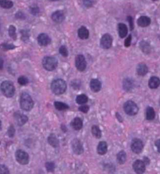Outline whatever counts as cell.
<instances>
[{
    "mask_svg": "<svg viewBox=\"0 0 160 174\" xmlns=\"http://www.w3.org/2000/svg\"><path fill=\"white\" fill-rule=\"evenodd\" d=\"M51 89L55 95H61L63 94L67 89V83L62 79H57L52 82Z\"/></svg>",
    "mask_w": 160,
    "mask_h": 174,
    "instance_id": "cell-1",
    "label": "cell"
},
{
    "mask_svg": "<svg viewBox=\"0 0 160 174\" xmlns=\"http://www.w3.org/2000/svg\"><path fill=\"white\" fill-rule=\"evenodd\" d=\"M34 105L33 101L31 97L27 93H23L20 98V107L25 111H30Z\"/></svg>",
    "mask_w": 160,
    "mask_h": 174,
    "instance_id": "cell-2",
    "label": "cell"
},
{
    "mask_svg": "<svg viewBox=\"0 0 160 174\" xmlns=\"http://www.w3.org/2000/svg\"><path fill=\"white\" fill-rule=\"evenodd\" d=\"M1 90L6 97H12L15 95V88L12 82L4 81L1 85Z\"/></svg>",
    "mask_w": 160,
    "mask_h": 174,
    "instance_id": "cell-3",
    "label": "cell"
},
{
    "mask_svg": "<svg viewBox=\"0 0 160 174\" xmlns=\"http://www.w3.org/2000/svg\"><path fill=\"white\" fill-rule=\"evenodd\" d=\"M43 67L48 71H53L57 67L58 61L54 57H45L42 60Z\"/></svg>",
    "mask_w": 160,
    "mask_h": 174,
    "instance_id": "cell-4",
    "label": "cell"
},
{
    "mask_svg": "<svg viewBox=\"0 0 160 174\" xmlns=\"http://www.w3.org/2000/svg\"><path fill=\"white\" fill-rule=\"evenodd\" d=\"M124 109L125 112L128 115L134 116L138 112V107L137 104H136L133 101H128L125 103L124 106Z\"/></svg>",
    "mask_w": 160,
    "mask_h": 174,
    "instance_id": "cell-5",
    "label": "cell"
},
{
    "mask_svg": "<svg viewBox=\"0 0 160 174\" xmlns=\"http://www.w3.org/2000/svg\"><path fill=\"white\" fill-rule=\"evenodd\" d=\"M16 161L21 165H27L29 161V157L27 153L23 150H19L15 153Z\"/></svg>",
    "mask_w": 160,
    "mask_h": 174,
    "instance_id": "cell-6",
    "label": "cell"
},
{
    "mask_svg": "<svg viewBox=\"0 0 160 174\" xmlns=\"http://www.w3.org/2000/svg\"><path fill=\"white\" fill-rule=\"evenodd\" d=\"M113 38L109 33H106L100 39V46L104 49H109L112 46Z\"/></svg>",
    "mask_w": 160,
    "mask_h": 174,
    "instance_id": "cell-7",
    "label": "cell"
},
{
    "mask_svg": "<svg viewBox=\"0 0 160 174\" xmlns=\"http://www.w3.org/2000/svg\"><path fill=\"white\" fill-rule=\"evenodd\" d=\"M75 66L80 72L84 71L86 68V61L85 57L82 54H79L75 58Z\"/></svg>",
    "mask_w": 160,
    "mask_h": 174,
    "instance_id": "cell-8",
    "label": "cell"
},
{
    "mask_svg": "<svg viewBox=\"0 0 160 174\" xmlns=\"http://www.w3.org/2000/svg\"><path fill=\"white\" fill-rule=\"evenodd\" d=\"M132 150L136 154H140L143 149V144L139 139H134L131 145Z\"/></svg>",
    "mask_w": 160,
    "mask_h": 174,
    "instance_id": "cell-9",
    "label": "cell"
},
{
    "mask_svg": "<svg viewBox=\"0 0 160 174\" xmlns=\"http://www.w3.org/2000/svg\"><path fill=\"white\" fill-rule=\"evenodd\" d=\"M71 146H72L73 151L74 152L75 154H81L83 153V146L81 143V141H80V140H79L78 139H75V140H73Z\"/></svg>",
    "mask_w": 160,
    "mask_h": 174,
    "instance_id": "cell-10",
    "label": "cell"
},
{
    "mask_svg": "<svg viewBox=\"0 0 160 174\" xmlns=\"http://www.w3.org/2000/svg\"><path fill=\"white\" fill-rule=\"evenodd\" d=\"M145 166L143 161L137 160L133 164V169L137 174H142L145 172Z\"/></svg>",
    "mask_w": 160,
    "mask_h": 174,
    "instance_id": "cell-11",
    "label": "cell"
},
{
    "mask_svg": "<svg viewBox=\"0 0 160 174\" xmlns=\"http://www.w3.org/2000/svg\"><path fill=\"white\" fill-rule=\"evenodd\" d=\"M37 41L40 46H46L51 42L50 37L46 33H41L37 37Z\"/></svg>",
    "mask_w": 160,
    "mask_h": 174,
    "instance_id": "cell-12",
    "label": "cell"
},
{
    "mask_svg": "<svg viewBox=\"0 0 160 174\" xmlns=\"http://www.w3.org/2000/svg\"><path fill=\"white\" fill-rule=\"evenodd\" d=\"M14 116H15V119L17 124L19 125V126H23V125L25 124L28 120V118L27 116L19 112L15 113Z\"/></svg>",
    "mask_w": 160,
    "mask_h": 174,
    "instance_id": "cell-13",
    "label": "cell"
},
{
    "mask_svg": "<svg viewBox=\"0 0 160 174\" xmlns=\"http://www.w3.org/2000/svg\"><path fill=\"white\" fill-rule=\"evenodd\" d=\"M52 19H53L55 23H62L65 19V15L63 12L61 11V10H57V11L54 12L53 15H52Z\"/></svg>",
    "mask_w": 160,
    "mask_h": 174,
    "instance_id": "cell-14",
    "label": "cell"
},
{
    "mask_svg": "<svg viewBox=\"0 0 160 174\" xmlns=\"http://www.w3.org/2000/svg\"><path fill=\"white\" fill-rule=\"evenodd\" d=\"M90 86L93 92H99L101 89V82L98 79H92L90 82Z\"/></svg>",
    "mask_w": 160,
    "mask_h": 174,
    "instance_id": "cell-15",
    "label": "cell"
},
{
    "mask_svg": "<svg viewBox=\"0 0 160 174\" xmlns=\"http://www.w3.org/2000/svg\"><path fill=\"white\" fill-rule=\"evenodd\" d=\"M137 23L140 27H147L150 25L151 19H150V18H149L148 16H142L138 19Z\"/></svg>",
    "mask_w": 160,
    "mask_h": 174,
    "instance_id": "cell-16",
    "label": "cell"
},
{
    "mask_svg": "<svg viewBox=\"0 0 160 174\" xmlns=\"http://www.w3.org/2000/svg\"><path fill=\"white\" fill-rule=\"evenodd\" d=\"M160 85V80L158 77L156 76H153L150 78L149 81V86L151 89H157Z\"/></svg>",
    "mask_w": 160,
    "mask_h": 174,
    "instance_id": "cell-17",
    "label": "cell"
},
{
    "mask_svg": "<svg viewBox=\"0 0 160 174\" xmlns=\"http://www.w3.org/2000/svg\"><path fill=\"white\" fill-rule=\"evenodd\" d=\"M137 72L139 76H144L147 74L148 67L147 66V65H145V63H139L137 65Z\"/></svg>",
    "mask_w": 160,
    "mask_h": 174,
    "instance_id": "cell-18",
    "label": "cell"
},
{
    "mask_svg": "<svg viewBox=\"0 0 160 174\" xmlns=\"http://www.w3.org/2000/svg\"><path fill=\"white\" fill-rule=\"evenodd\" d=\"M107 144L105 141H100L97 147V151L98 153L100 155L105 154L107 152Z\"/></svg>",
    "mask_w": 160,
    "mask_h": 174,
    "instance_id": "cell-19",
    "label": "cell"
},
{
    "mask_svg": "<svg viewBox=\"0 0 160 174\" xmlns=\"http://www.w3.org/2000/svg\"><path fill=\"white\" fill-rule=\"evenodd\" d=\"M128 27L124 23H120L118 25V31H119V36L120 37L124 38L128 34Z\"/></svg>",
    "mask_w": 160,
    "mask_h": 174,
    "instance_id": "cell-20",
    "label": "cell"
},
{
    "mask_svg": "<svg viewBox=\"0 0 160 174\" xmlns=\"http://www.w3.org/2000/svg\"><path fill=\"white\" fill-rule=\"evenodd\" d=\"M71 126L75 130L78 131V130L81 129L83 127V122L81 118H78V117L74 118V120H73L71 123Z\"/></svg>",
    "mask_w": 160,
    "mask_h": 174,
    "instance_id": "cell-21",
    "label": "cell"
},
{
    "mask_svg": "<svg viewBox=\"0 0 160 174\" xmlns=\"http://www.w3.org/2000/svg\"><path fill=\"white\" fill-rule=\"evenodd\" d=\"M78 36L82 40H85L89 37V31L85 27H82L78 29Z\"/></svg>",
    "mask_w": 160,
    "mask_h": 174,
    "instance_id": "cell-22",
    "label": "cell"
},
{
    "mask_svg": "<svg viewBox=\"0 0 160 174\" xmlns=\"http://www.w3.org/2000/svg\"><path fill=\"white\" fill-rule=\"evenodd\" d=\"M48 141L53 147L57 148L59 146V141L58 138L54 134H51L48 138Z\"/></svg>",
    "mask_w": 160,
    "mask_h": 174,
    "instance_id": "cell-23",
    "label": "cell"
},
{
    "mask_svg": "<svg viewBox=\"0 0 160 174\" xmlns=\"http://www.w3.org/2000/svg\"><path fill=\"white\" fill-rule=\"evenodd\" d=\"M123 88L126 91H130L133 88V80L130 78H126L123 82Z\"/></svg>",
    "mask_w": 160,
    "mask_h": 174,
    "instance_id": "cell-24",
    "label": "cell"
},
{
    "mask_svg": "<svg viewBox=\"0 0 160 174\" xmlns=\"http://www.w3.org/2000/svg\"><path fill=\"white\" fill-rule=\"evenodd\" d=\"M140 48L141 50L145 54H149L151 52V46L145 41H142L140 43Z\"/></svg>",
    "mask_w": 160,
    "mask_h": 174,
    "instance_id": "cell-25",
    "label": "cell"
},
{
    "mask_svg": "<svg viewBox=\"0 0 160 174\" xmlns=\"http://www.w3.org/2000/svg\"><path fill=\"white\" fill-rule=\"evenodd\" d=\"M155 116V112L154 109L151 107H148L146 110V118L148 120H154Z\"/></svg>",
    "mask_w": 160,
    "mask_h": 174,
    "instance_id": "cell-26",
    "label": "cell"
},
{
    "mask_svg": "<svg viewBox=\"0 0 160 174\" xmlns=\"http://www.w3.org/2000/svg\"><path fill=\"white\" fill-rule=\"evenodd\" d=\"M117 161L120 165L124 164L126 161V154L124 151H120L117 155Z\"/></svg>",
    "mask_w": 160,
    "mask_h": 174,
    "instance_id": "cell-27",
    "label": "cell"
},
{
    "mask_svg": "<svg viewBox=\"0 0 160 174\" xmlns=\"http://www.w3.org/2000/svg\"><path fill=\"white\" fill-rule=\"evenodd\" d=\"M0 6L3 8L10 9L13 6V2L10 0H0Z\"/></svg>",
    "mask_w": 160,
    "mask_h": 174,
    "instance_id": "cell-28",
    "label": "cell"
},
{
    "mask_svg": "<svg viewBox=\"0 0 160 174\" xmlns=\"http://www.w3.org/2000/svg\"><path fill=\"white\" fill-rule=\"evenodd\" d=\"M92 133L96 138L99 139L101 137V135H102L101 131H100L99 127L96 126V125H94V126L92 127Z\"/></svg>",
    "mask_w": 160,
    "mask_h": 174,
    "instance_id": "cell-29",
    "label": "cell"
},
{
    "mask_svg": "<svg viewBox=\"0 0 160 174\" xmlns=\"http://www.w3.org/2000/svg\"><path fill=\"white\" fill-rule=\"evenodd\" d=\"M88 98L84 94H82V95H79L76 98V102H77L78 104H84L88 102Z\"/></svg>",
    "mask_w": 160,
    "mask_h": 174,
    "instance_id": "cell-30",
    "label": "cell"
},
{
    "mask_svg": "<svg viewBox=\"0 0 160 174\" xmlns=\"http://www.w3.org/2000/svg\"><path fill=\"white\" fill-rule=\"evenodd\" d=\"M54 106L58 110H65L69 109V106L66 103H64L60 102H54Z\"/></svg>",
    "mask_w": 160,
    "mask_h": 174,
    "instance_id": "cell-31",
    "label": "cell"
},
{
    "mask_svg": "<svg viewBox=\"0 0 160 174\" xmlns=\"http://www.w3.org/2000/svg\"><path fill=\"white\" fill-rule=\"evenodd\" d=\"M9 36L11 37L14 40H16V27L13 25H10L8 29Z\"/></svg>",
    "mask_w": 160,
    "mask_h": 174,
    "instance_id": "cell-32",
    "label": "cell"
},
{
    "mask_svg": "<svg viewBox=\"0 0 160 174\" xmlns=\"http://www.w3.org/2000/svg\"><path fill=\"white\" fill-rule=\"evenodd\" d=\"M1 48L3 50H11V49H14L15 48V46L13 44H9L7 43H3L2 44L1 46H0Z\"/></svg>",
    "mask_w": 160,
    "mask_h": 174,
    "instance_id": "cell-33",
    "label": "cell"
},
{
    "mask_svg": "<svg viewBox=\"0 0 160 174\" xmlns=\"http://www.w3.org/2000/svg\"><path fill=\"white\" fill-rule=\"evenodd\" d=\"M46 167L48 172H53L55 169V165L53 162H47L46 164Z\"/></svg>",
    "mask_w": 160,
    "mask_h": 174,
    "instance_id": "cell-34",
    "label": "cell"
},
{
    "mask_svg": "<svg viewBox=\"0 0 160 174\" xmlns=\"http://www.w3.org/2000/svg\"><path fill=\"white\" fill-rule=\"evenodd\" d=\"M18 82L20 85H27L29 83V80L27 79V78L25 77V76H20L18 79Z\"/></svg>",
    "mask_w": 160,
    "mask_h": 174,
    "instance_id": "cell-35",
    "label": "cell"
},
{
    "mask_svg": "<svg viewBox=\"0 0 160 174\" xmlns=\"http://www.w3.org/2000/svg\"><path fill=\"white\" fill-rule=\"evenodd\" d=\"M20 33L22 34V40H24V41H27L28 40V39H29V31H27V30H21L20 31Z\"/></svg>",
    "mask_w": 160,
    "mask_h": 174,
    "instance_id": "cell-36",
    "label": "cell"
},
{
    "mask_svg": "<svg viewBox=\"0 0 160 174\" xmlns=\"http://www.w3.org/2000/svg\"><path fill=\"white\" fill-rule=\"evenodd\" d=\"M30 12L33 15H37L40 12V9L37 6L33 5L30 7Z\"/></svg>",
    "mask_w": 160,
    "mask_h": 174,
    "instance_id": "cell-37",
    "label": "cell"
},
{
    "mask_svg": "<svg viewBox=\"0 0 160 174\" xmlns=\"http://www.w3.org/2000/svg\"><path fill=\"white\" fill-rule=\"evenodd\" d=\"M59 52H60V53L62 56H63L65 57H67L69 54L67 48H66L65 46H61V48H59Z\"/></svg>",
    "mask_w": 160,
    "mask_h": 174,
    "instance_id": "cell-38",
    "label": "cell"
},
{
    "mask_svg": "<svg viewBox=\"0 0 160 174\" xmlns=\"http://www.w3.org/2000/svg\"><path fill=\"white\" fill-rule=\"evenodd\" d=\"M0 174H10L9 170L6 165H0Z\"/></svg>",
    "mask_w": 160,
    "mask_h": 174,
    "instance_id": "cell-39",
    "label": "cell"
},
{
    "mask_svg": "<svg viewBox=\"0 0 160 174\" xmlns=\"http://www.w3.org/2000/svg\"><path fill=\"white\" fill-rule=\"evenodd\" d=\"M8 134L9 135V137H13L14 135L15 134V128H14V127L12 125H11L9 128H8Z\"/></svg>",
    "mask_w": 160,
    "mask_h": 174,
    "instance_id": "cell-40",
    "label": "cell"
},
{
    "mask_svg": "<svg viewBox=\"0 0 160 174\" xmlns=\"http://www.w3.org/2000/svg\"><path fill=\"white\" fill-rule=\"evenodd\" d=\"M71 86L74 89H79V88L81 86V82L79 80H74L71 82Z\"/></svg>",
    "mask_w": 160,
    "mask_h": 174,
    "instance_id": "cell-41",
    "label": "cell"
},
{
    "mask_svg": "<svg viewBox=\"0 0 160 174\" xmlns=\"http://www.w3.org/2000/svg\"><path fill=\"white\" fill-rule=\"evenodd\" d=\"M79 110L81 111V112H82L83 113H87L89 110V106H87V105L82 106H80L79 107Z\"/></svg>",
    "mask_w": 160,
    "mask_h": 174,
    "instance_id": "cell-42",
    "label": "cell"
},
{
    "mask_svg": "<svg viewBox=\"0 0 160 174\" xmlns=\"http://www.w3.org/2000/svg\"><path fill=\"white\" fill-rule=\"evenodd\" d=\"M128 21L129 23V25L130 26V29L133 30L134 29V20L133 19V17L129 16H128Z\"/></svg>",
    "mask_w": 160,
    "mask_h": 174,
    "instance_id": "cell-43",
    "label": "cell"
},
{
    "mask_svg": "<svg viewBox=\"0 0 160 174\" xmlns=\"http://www.w3.org/2000/svg\"><path fill=\"white\" fill-rule=\"evenodd\" d=\"M131 41H132V36L131 35H129L126 40H125V46L126 47H129L131 44Z\"/></svg>",
    "mask_w": 160,
    "mask_h": 174,
    "instance_id": "cell-44",
    "label": "cell"
},
{
    "mask_svg": "<svg viewBox=\"0 0 160 174\" xmlns=\"http://www.w3.org/2000/svg\"><path fill=\"white\" fill-rule=\"evenodd\" d=\"M16 17L18 19H25V16L24 14L22 12H17L16 13Z\"/></svg>",
    "mask_w": 160,
    "mask_h": 174,
    "instance_id": "cell-45",
    "label": "cell"
},
{
    "mask_svg": "<svg viewBox=\"0 0 160 174\" xmlns=\"http://www.w3.org/2000/svg\"><path fill=\"white\" fill-rule=\"evenodd\" d=\"M83 3H84L85 6L88 7V8H89V7H90V6H92L93 4V3L91 0H84Z\"/></svg>",
    "mask_w": 160,
    "mask_h": 174,
    "instance_id": "cell-46",
    "label": "cell"
},
{
    "mask_svg": "<svg viewBox=\"0 0 160 174\" xmlns=\"http://www.w3.org/2000/svg\"><path fill=\"white\" fill-rule=\"evenodd\" d=\"M155 144L156 146V147H157V148H158V152L160 153V139H159V140H158L155 141Z\"/></svg>",
    "mask_w": 160,
    "mask_h": 174,
    "instance_id": "cell-47",
    "label": "cell"
},
{
    "mask_svg": "<svg viewBox=\"0 0 160 174\" xmlns=\"http://www.w3.org/2000/svg\"><path fill=\"white\" fill-rule=\"evenodd\" d=\"M143 163H145V165H149V163H150V161H149V159L147 158V157H144V159H143Z\"/></svg>",
    "mask_w": 160,
    "mask_h": 174,
    "instance_id": "cell-48",
    "label": "cell"
},
{
    "mask_svg": "<svg viewBox=\"0 0 160 174\" xmlns=\"http://www.w3.org/2000/svg\"><path fill=\"white\" fill-rule=\"evenodd\" d=\"M2 129V122L0 120V130Z\"/></svg>",
    "mask_w": 160,
    "mask_h": 174,
    "instance_id": "cell-49",
    "label": "cell"
},
{
    "mask_svg": "<svg viewBox=\"0 0 160 174\" xmlns=\"http://www.w3.org/2000/svg\"><path fill=\"white\" fill-rule=\"evenodd\" d=\"M51 2H55V1H58V0H50Z\"/></svg>",
    "mask_w": 160,
    "mask_h": 174,
    "instance_id": "cell-50",
    "label": "cell"
},
{
    "mask_svg": "<svg viewBox=\"0 0 160 174\" xmlns=\"http://www.w3.org/2000/svg\"><path fill=\"white\" fill-rule=\"evenodd\" d=\"M153 1H154V2H156V1H158V0H153Z\"/></svg>",
    "mask_w": 160,
    "mask_h": 174,
    "instance_id": "cell-51",
    "label": "cell"
},
{
    "mask_svg": "<svg viewBox=\"0 0 160 174\" xmlns=\"http://www.w3.org/2000/svg\"><path fill=\"white\" fill-rule=\"evenodd\" d=\"M159 103H160V101H159Z\"/></svg>",
    "mask_w": 160,
    "mask_h": 174,
    "instance_id": "cell-52",
    "label": "cell"
}]
</instances>
